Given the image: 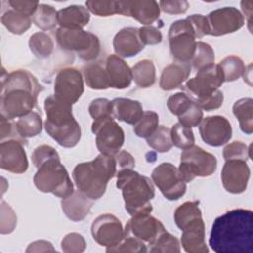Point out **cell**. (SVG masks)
I'll list each match as a JSON object with an SVG mask.
<instances>
[{"instance_id": "6da1fadb", "label": "cell", "mask_w": 253, "mask_h": 253, "mask_svg": "<svg viewBox=\"0 0 253 253\" xmlns=\"http://www.w3.org/2000/svg\"><path fill=\"white\" fill-rule=\"evenodd\" d=\"M209 243L215 253H253V212L234 209L217 216Z\"/></svg>"}, {"instance_id": "7a4b0ae2", "label": "cell", "mask_w": 253, "mask_h": 253, "mask_svg": "<svg viewBox=\"0 0 253 253\" xmlns=\"http://www.w3.org/2000/svg\"><path fill=\"white\" fill-rule=\"evenodd\" d=\"M42 90L38 79L28 70L17 69L2 77L0 110L9 120L21 118L33 111Z\"/></svg>"}, {"instance_id": "3957f363", "label": "cell", "mask_w": 253, "mask_h": 253, "mask_svg": "<svg viewBox=\"0 0 253 253\" xmlns=\"http://www.w3.org/2000/svg\"><path fill=\"white\" fill-rule=\"evenodd\" d=\"M44 111L47 134L62 147L77 145L81 138V126L72 114V105L51 95L44 100Z\"/></svg>"}, {"instance_id": "277c9868", "label": "cell", "mask_w": 253, "mask_h": 253, "mask_svg": "<svg viewBox=\"0 0 253 253\" xmlns=\"http://www.w3.org/2000/svg\"><path fill=\"white\" fill-rule=\"evenodd\" d=\"M116 174L115 157L100 153L91 161L77 164L73 169L72 178L77 190L95 201L105 194L109 181Z\"/></svg>"}, {"instance_id": "5b68a950", "label": "cell", "mask_w": 253, "mask_h": 253, "mask_svg": "<svg viewBox=\"0 0 253 253\" xmlns=\"http://www.w3.org/2000/svg\"><path fill=\"white\" fill-rule=\"evenodd\" d=\"M117 188L122 191L125 209L131 215L150 213V201L155 196L154 186L150 178L139 174L133 169L117 171Z\"/></svg>"}, {"instance_id": "8992f818", "label": "cell", "mask_w": 253, "mask_h": 253, "mask_svg": "<svg viewBox=\"0 0 253 253\" xmlns=\"http://www.w3.org/2000/svg\"><path fill=\"white\" fill-rule=\"evenodd\" d=\"M223 82L220 67L213 63L199 70L196 76L189 79L181 89L202 110L212 111L222 106L223 93L218 88Z\"/></svg>"}, {"instance_id": "52a82bcc", "label": "cell", "mask_w": 253, "mask_h": 253, "mask_svg": "<svg viewBox=\"0 0 253 253\" xmlns=\"http://www.w3.org/2000/svg\"><path fill=\"white\" fill-rule=\"evenodd\" d=\"M37 169L34 184L39 191L51 193L61 199L69 197L74 192L73 183L66 168L60 162V157L52 158Z\"/></svg>"}, {"instance_id": "ba28073f", "label": "cell", "mask_w": 253, "mask_h": 253, "mask_svg": "<svg viewBox=\"0 0 253 253\" xmlns=\"http://www.w3.org/2000/svg\"><path fill=\"white\" fill-rule=\"evenodd\" d=\"M59 47L66 51H74L84 61L96 59L101 50L98 37L91 32L58 28L55 33Z\"/></svg>"}, {"instance_id": "9c48e42d", "label": "cell", "mask_w": 253, "mask_h": 253, "mask_svg": "<svg viewBox=\"0 0 253 253\" xmlns=\"http://www.w3.org/2000/svg\"><path fill=\"white\" fill-rule=\"evenodd\" d=\"M217 167L216 157L198 145L183 149L181 153L179 174L185 183L192 182L196 177H208Z\"/></svg>"}, {"instance_id": "30bf717a", "label": "cell", "mask_w": 253, "mask_h": 253, "mask_svg": "<svg viewBox=\"0 0 253 253\" xmlns=\"http://www.w3.org/2000/svg\"><path fill=\"white\" fill-rule=\"evenodd\" d=\"M171 55L178 62H190L196 50V36L187 19L173 22L168 31Z\"/></svg>"}, {"instance_id": "8fae6325", "label": "cell", "mask_w": 253, "mask_h": 253, "mask_svg": "<svg viewBox=\"0 0 253 253\" xmlns=\"http://www.w3.org/2000/svg\"><path fill=\"white\" fill-rule=\"evenodd\" d=\"M91 129L96 135V146L101 154L115 156L121 151L125 142V132L114 117L95 120Z\"/></svg>"}, {"instance_id": "7c38bea8", "label": "cell", "mask_w": 253, "mask_h": 253, "mask_svg": "<svg viewBox=\"0 0 253 253\" xmlns=\"http://www.w3.org/2000/svg\"><path fill=\"white\" fill-rule=\"evenodd\" d=\"M151 179L169 201L179 200L186 193L187 183L182 180L178 168L172 163L164 162L156 166L151 173Z\"/></svg>"}, {"instance_id": "4fadbf2b", "label": "cell", "mask_w": 253, "mask_h": 253, "mask_svg": "<svg viewBox=\"0 0 253 253\" xmlns=\"http://www.w3.org/2000/svg\"><path fill=\"white\" fill-rule=\"evenodd\" d=\"M84 92L81 72L74 67L60 69L54 80V96L61 101L73 105Z\"/></svg>"}, {"instance_id": "5bb4252c", "label": "cell", "mask_w": 253, "mask_h": 253, "mask_svg": "<svg viewBox=\"0 0 253 253\" xmlns=\"http://www.w3.org/2000/svg\"><path fill=\"white\" fill-rule=\"evenodd\" d=\"M91 234L99 245L111 248L117 246L124 239L125 229L117 216L111 213H104L93 221Z\"/></svg>"}, {"instance_id": "9a60e30c", "label": "cell", "mask_w": 253, "mask_h": 253, "mask_svg": "<svg viewBox=\"0 0 253 253\" xmlns=\"http://www.w3.org/2000/svg\"><path fill=\"white\" fill-rule=\"evenodd\" d=\"M206 17L209 35L214 37L234 33L244 25V16L234 7H223L213 10Z\"/></svg>"}, {"instance_id": "2e32d148", "label": "cell", "mask_w": 253, "mask_h": 253, "mask_svg": "<svg viewBox=\"0 0 253 253\" xmlns=\"http://www.w3.org/2000/svg\"><path fill=\"white\" fill-rule=\"evenodd\" d=\"M202 139L213 147L221 146L232 136V126L229 121L222 116H210L203 118L199 125Z\"/></svg>"}, {"instance_id": "e0dca14e", "label": "cell", "mask_w": 253, "mask_h": 253, "mask_svg": "<svg viewBox=\"0 0 253 253\" xmlns=\"http://www.w3.org/2000/svg\"><path fill=\"white\" fill-rule=\"evenodd\" d=\"M27 142L11 138L1 141L0 144V167L14 174L25 173L29 167L27 153L24 147Z\"/></svg>"}, {"instance_id": "ac0fdd59", "label": "cell", "mask_w": 253, "mask_h": 253, "mask_svg": "<svg viewBox=\"0 0 253 253\" xmlns=\"http://www.w3.org/2000/svg\"><path fill=\"white\" fill-rule=\"evenodd\" d=\"M222 186L228 193L241 194L247 189L250 168L243 160H226L221 170Z\"/></svg>"}, {"instance_id": "d6986e66", "label": "cell", "mask_w": 253, "mask_h": 253, "mask_svg": "<svg viewBox=\"0 0 253 253\" xmlns=\"http://www.w3.org/2000/svg\"><path fill=\"white\" fill-rule=\"evenodd\" d=\"M165 230L160 220L150 213L131 216L125 227V235L134 236L147 244L153 242Z\"/></svg>"}, {"instance_id": "ffe728a7", "label": "cell", "mask_w": 253, "mask_h": 253, "mask_svg": "<svg viewBox=\"0 0 253 253\" xmlns=\"http://www.w3.org/2000/svg\"><path fill=\"white\" fill-rule=\"evenodd\" d=\"M113 47L116 54L122 58L138 54L144 48V44L139 39L138 28L126 27L121 29L114 37Z\"/></svg>"}, {"instance_id": "44dd1931", "label": "cell", "mask_w": 253, "mask_h": 253, "mask_svg": "<svg viewBox=\"0 0 253 253\" xmlns=\"http://www.w3.org/2000/svg\"><path fill=\"white\" fill-rule=\"evenodd\" d=\"M105 69L111 88L122 90L130 86L132 81L131 68L122 57L117 54L109 55L106 59Z\"/></svg>"}, {"instance_id": "7402d4cb", "label": "cell", "mask_w": 253, "mask_h": 253, "mask_svg": "<svg viewBox=\"0 0 253 253\" xmlns=\"http://www.w3.org/2000/svg\"><path fill=\"white\" fill-rule=\"evenodd\" d=\"M205 237V223L201 217L190 222L182 229L181 245L188 253H208L209 248Z\"/></svg>"}, {"instance_id": "603a6c76", "label": "cell", "mask_w": 253, "mask_h": 253, "mask_svg": "<svg viewBox=\"0 0 253 253\" xmlns=\"http://www.w3.org/2000/svg\"><path fill=\"white\" fill-rule=\"evenodd\" d=\"M93 205L94 200L86 197L78 190L61 200V209L64 214L75 222L83 220L89 214Z\"/></svg>"}, {"instance_id": "cb8c5ba5", "label": "cell", "mask_w": 253, "mask_h": 253, "mask_svg": "<svg viewBox=\"0 0 253 253\" xmlns=\"http://www.w3.org/2000/svg\"><path fill=\"white\" fill-rule=\"evenodd\" d=\"M191 68V64L188 62H175L167 65L160 76V88L165 91H171L181 87L190 76Z\"/></svg>"}, {"instance_id": "d4e9b609", "label": "cell", "mask_w": 253, "mask_h": 253, "mask_svg": "<svg viewBox=\"0 0 253 253\" xmlns=\"http://www.w3.org/2000/svg\"><path fill=\"white\" fill-rule=\"evenodd\" d=\"M113 117L128 125H135L143 114L139 101L128 98H115L112 101Z\"/></svg>"}, {"instance_id": "484cf974", "label": "cell", "mask_w": 253, "mask_h": 253, "mask_svg": "<svg viewBox=\"0 0 253 253\" xmlns=\"http://www.w3.org/2000/svg\"><path fill=\"white\" fill-rule=\"evenodd\" d=\"M57 21L60 28L81 30L90 21V12L81 5H71L57 12Z\"/></svg>"}, {"instance_id": "4316f807", "label": "cell", "mask_w": 253, "mask_h": 253, "mask_svg": "<svg viewBox=\"0 0 253 253\" xmlns=\"http://www.w3.org/2000/svg\"><path fill=\"white\" fill-rule=\"evenodd\" d=\"M160 16L159 3L154 0H128V17L144 26L151 25Z\"/></svg>"}, {"instance_id": "83f0119b", "label": "cell", "mask_w": 253, "mask_h": 253, "mask_svg": "<svg viewBox=\"0 0 253 253\" xmlns=\"http://www.w3.org/2000/svg\"><path fill=\"white\" fill-rule=\"evenodd\" d=\"M89 12L96 16L108 17L120 14L128 17V0L127 1H105V0H89L86 2Z\"/></svg>"}, {"instance_id": "f1b7e54d", "label": "cell", "mask_w": 253, "mask_h": 253, "mask_svg": "<svg viewBox=\"0 0 253 253\" xmlns=\"http://www.w3.org/2000/svg\"><path fill=\"white\" fill-rule=\"evenodd\" d=\"M232 112L239 122L240 129L245 134L253 132V100L252 98H241L232 107Z\"/></svg>"}, {"instance_id": "f546056e", "label": "cell", "mask_w": 253, "mask_h": 253, "mask_svg": "<svg viewBox=\"0 0 253 253\" xmlns=\"http://www.w3.org/2000/svg\"><path fill=\"white\" fill-rule=\"evenodd\" d=\"M1 23L10 33L22 35L30 29L32 25V17L9 8L3 11L1 15Z\"/></svg>"}, {"instance_id": "4dcf8cb0", "label": "cell", "mask_w": 253, "mask_h": 253, "mask_svg": "<svg viewBox=\"0 0 253 253\" xmlns=\"http://www.w3.org/2000/svg\"><path fill=\"white\" fill-rule=\"evenodd\" d=\"M83 75L87 86L94 90H106L110 88L109 78L100 62H92L83 67Z\"/></svg>"}, {"instance_id": "1f68e13d", "label": "cell", "mask_w": 253, "mask_h": 253, "mask_svg": "<svg viewBox=\"0 0 253 253\" xmlns=\"http://www.w3.org/2000/svg\"><path fill=\"white\" fill-rule=\"evenodd\" d=\"M16 129L19 136L23 139L37 136L42 129V120L41 115L32 111L19 118L16 122Z\"/></svg>"}, {"instance_id": "d6a6232c", "label": "cell", "mask_w": 253, "mask_h": 253, "mask_svg": "<svg viewBox=\"0 0 253 253\" xmlns=\"http://www.w3.org/2000/svg\"><path fill=\"white\" fill-rule=\"evenodd\" d=\"M132 80L140 88H148L155 83L156 71L154 63L149 59H142L131 67Z\"/></svg>"}, {"instance_id": "836d02e7", "label": "cell", "mask_w": 253, "mask_h": 253, "mask_svg": "<svg viewBox=\"0 0 253 253\" xmlns=\"http://www.w3.org/2000/svg\"><path fill=\"white\" fill-rule=\"evenodd\" d=\"M29 47L36 57L45 59L52 53L54 43L49 35L44 32H37L30 37Z\"/></svg>"}, {"instance_id": "e575fe53", "label": "cell", "mask_w": 253, "mask_h": 253, "mask_svg": "<svg viewBox=\"0 0 253 253\" xmlns=\"http://www.w3.org/2000/svg\"><path fill=\"white\" fill-rule=\"evenodd\" d=\"M201 217L202 211L199 207V202H185L174 211V221L181 230L190 222Z\"/></svg>"}, {"instance_id": "d590c367", "label": "cell", "mask_w": 253, "mask_h": 253, "mask_svg": "<svg viewBox=\"0 0 253 253\" xmlns=\"http://www.w3.org/2000/svg\"><path fill=\"white\" fill-rule=\"evenodd\" d=\"M32 22L42 31H48L58 25L57 11L50 5L40 4L35 14L32 16Z\"/></svg>"}, {"instance_id": "8d00e7d4", "label": "cell", "mask_w": 253, "mask_h": 253, "mask_svg": "<svg viewBox=\"0 0 253 253\" xmlns=\"http://www.w3.org/2000/svg\"><path fill=\"white\" fill-rule=\"evenodd\" d=\"M218 66L221 69L224 82H232L243 76L246 69L243 60L236 55H229L224 57Z\"/></svg>"}, {"instance_id": "74e56055", "label": "cell", "mask_w": 253, "mask_h": 253, "mask_svg": "<svg viewBox=\"0 0 253 253\" xmlns=\"http://www.w3.org/2000/svg\"><path fill=\"white\" fill-rule=\"evenodd\" d=\"M181 251L179 240L176 236L164 230L153 242L148 244L147 252L152 253H179Z\"/></svg>"}, {"instance_id": "f35d334b", "label": "cell", "mask_w": 253, "mask_h": 253, "mask_svg": "<svg viewBox=\"0 0 253 253\" xmlns=\"http://www.w3.org/2000/svg\"><path fill=\"white\" fill-rule=\"evenodd\" d=\"M214 60L215 57L212 47L209 43L204 42L202 41L197 42L195 53L189 63L192 64V66L197 71H199L209 65L213 64Z\"/></svg>"}, {"instance_id": "ab89813d", "label": "cell", "mask_w": 253, "mask_h": 253, "mask_svg": "<svg viewBox=\"0 0 253 253\" xmlns=\"http://www.w3.org/2000/svg\"><path fill=\"white\" fill-rule=\"evenodd\" d=\"M159 117L158 114L153 111L143 112L138 122L133 125V132L141 138L149 137L158 127Z\"/></svg>"}, {"instance_id": "60d3db41", "label": "cell", "mask_w": 253, "mask_h": 253, "mask_svg": "<svg viewBox=\"0 0 253 253\" xmlns=\"http://www.w3.org/2000/svg\"><path fill=\"white\" fill-rule=\"evenodd\" d=\"M170 133L172 144L178 148L186 149L195 145V136L192 127L177 123L170 128Z\"/></svg>"}, {"instance_id": "b9f144b4", "label": "cell", "mask_w": 253, "mask_h": 253, "mask_svg": "<svg viewBox=\"0 0 253 253\" xmlns=\"http://www.w3.org/2000/svg\"><path fill=\"white\" fill-rule=\"evenodd\" d=\"M146 142L148 146L158 152L164 153L169 151L173 146L170 128L165 126H158L156 130L146 138Z\"/></svg>"}, {"instance_id": "7bdbcfd3", "label": "cell", "mask_w": 253, "mask_h": 253, "mask_svg": "<svg viewBox=\"0 0 253 253\" xmlns=\"http://www.w3.org/2000/svg\"><path fill=\"white\" fill-rule=\"evenodd\" d=\"M145 242L142 240L131 236L125 235L124 239L115 247L106 248V252L108 253H144L147 252Z\"/></svg>"}, {"instance_id": "ee69618b", "label": "cell", "mask_w": 253, "mask_h": 253, "mask_svg": "<svg viewBox=\"0 0 253 253\" xmlns=\"http://www.w3.org/2000/svg\"><path fill=\"white\" fill-rule=\"evenodd\" d=\"M224 160H243L247 161L251 158V145L247 146L241 141H233L223 148L222 152Z\"/></svg>"}, {"instance_id": "f6af8a7d", "label": "cell", "mask_w": 253, "mask_h": 253, "mask_svg": "<svg viewBox=\"0 0 253 253\" xmlns=\"http://www.w3.org/2000/svg\"><path fill=\"white\" fill-rule=\"evenodd\" d=\"M193 101L184 92L175 93L171 95L167 100V108L171 114L179 117L185 113L191 106Z\"/></svg>"}, {"instance_id": "bcb514c9", "label": "cell", "mask_w": 253, "mask_h": 253, "mask_svg": "<svg viewBox=\"0 0 253 253\" xmlns=\"http://www.w3.org/2000/svg\"><path fill=\"white\" fill-rule=\"evenodd\" d=\"M88 111L93 120H99L106 117H113V105L112 101L106 98L94 99L89 107Z\"/></svg>"}, {"instance_id": "7dc6e473", "label": "cell", "mask_w": 253, "mask_h": 253, "mask_svg": "<svg viewBox=\"0 0 253 253\" xmlns=\"http://www.w3.org/2000/svg\"><path fill=\"white\" fill-rule=\"evenodd\" d=\"M61 249L65 253H81L86 249V241L81 234L71 232L61 240Z\"/></svg>"}, {"instance_id": "c3c4849f", "label": "cell", "mask_w": 253, "mask_h": 253, "mask_svg": "<svg viewBox=\"0 0 253 253\" xmlns=\"http://www.w3.org/2000/svg\"><path fill=\"white\" fill-rule=\"evenodd\" d=\"M203 120V110L193 101L190 108L178 117V123L189 126H198Z\"/></svg>"}, {"instance_id": "681fc988", "label": "cell", "mask_w": 253, "mask_h": 253, "mask_svg": "<svg viewBox=\"0 0 253 253\" xmlns=\"http://www.w3.org/2000/svg\"><path fill=\"white\" fill-rule=\"evenodd\" d=\"M56 157H59V155L52 146L47 144H42L36 147L33 151L32 162L36 166V168H39L42 164Z\"/></svg>"}, {"instance_id": "f907efd6", "label": "cell", "mask_w": 253, "mask_h": 253, "mask_svg": "<svg viewBox=\"0 0 253 253\" xmlns=\"http://www.w3.org/2000/svg\"><path fill=\"white\" fill-rule=\"evenodd\" d=\"M17 224V216L12 208L5 202H1V233H11Z\"/></svg>"}, {"instance_id": "816d5d0a", "label": "cell", "mask_w": 253, "mask_h": 253, "mask_svg": "<svg viewBox=\"0 0 253 253\" xmlns=\"http://www.w3.org/2000/svg\"><path fill=\"white\" fill-rule=\"evenodd\" d=\"M138 35L141 42L145 45H155L162 42L161 32L154 26H142L138 28Z\"/></svg>"}, {"instance_id": "f5cc1de1", "label": "cell", "mask_w": 253, "mask_h": 253, "mask_svg": "<svg viewBox=\"0 0 253 253\" xmlns=\"http://www.w3.org/2000/svg\"><path fill=\"white\" fill-rule=\"evenodd\" d=\"M186 19L190 22L196 39H202L206 35H209V26L206 16L201 14H194L188 16Z\"/></svg>"}, {"instance_id": "db71d44e", "label": "cell", "mask_w": 253, "mask_h": 253, "mask_svg": "<svg viewBox=\"0 0 253 253\" xmlns=\"http://www.w3.org/2000/svg\"><path fill=\"white\" fill-rule=\"evenodd\" d=\"M0 138L1 141H3L5 138L11 139H20L25 142H27L26 139H23L19 136L17 129H16V123H13L12 120L7 119L3 115H1V120H0Z\"/></svg>"}, {"instance_id": "11a10c76", "label": "cell", "mask_w": 253, "mask_h": 253, "mask_svg": "<svg viewBox=\"0 0 253 253\" xmlns=\"http://www.w3.org/2000/svg\"><path fill=\"white\" fill-rule=\"evenodd\" d=\"M10 8L32 17L37 11L40 3L38 1H27V0H10L8 1Z\"/></svg>"}, {"instance_id": "9f6ffc18", "label": "cell", "mask_w": 253, "mask_h": 253, "mask_svg": "<svg viewBox=\"0 0 253 253\" xmlns=\"http://www.w3.org/2000/svg\"><path fill=\"white\" fill-rule=\"evenodd\" d=\"M160 10L166 14L178 15L184 14L189 8V3L185 0L182 1H160L159 2Z\"/></svg>"}, {"instance_id": "6f0895ef", "label": "cell", "mask_w": 253, "mask_h": 253, "mask_svg": "<svg viewBox=\"0 0 253 253\" xmlns=\"http://www.w3.org/2000/svg\"><path fill=\"white\" fill-rule=\"evenodd\" d=\"M117 171L124 170V169H133L135 165V161L133 156L127 152L126 150H121L115 156Z\"/></svg>"}, {"instance_id": "680465c9", "label": "cell", "mask_w": 253, "mask_h": 253, "mask_svg": "<svg viewBox=\"0 0 253 253\" xmlns=\"http://www.w3.org/2000/svg\"><path fill=\"white\" fill-rule=\"evenodd\" d=\"M52 244L46 240H37L29 245L26 252H44V251H54Z\"/></svg>"}, {"instance_id": "91938a15", "label": "cell", "mask_w": 253, "mask_h": 253, "mask_svg": "<svg viewBox=\"0 0 253 253\" xmlns=\"http://www.w3.org/2000/svg\"><path fill=\"white\" fill-rule=\"evenodd\" d=\"M252 5H253V2H252V1H242V2H241V9H242V11H243V14H244L245 17L247 18L248 27H249V30H250V31H251Z\"/></svg>"}]
</instances>
